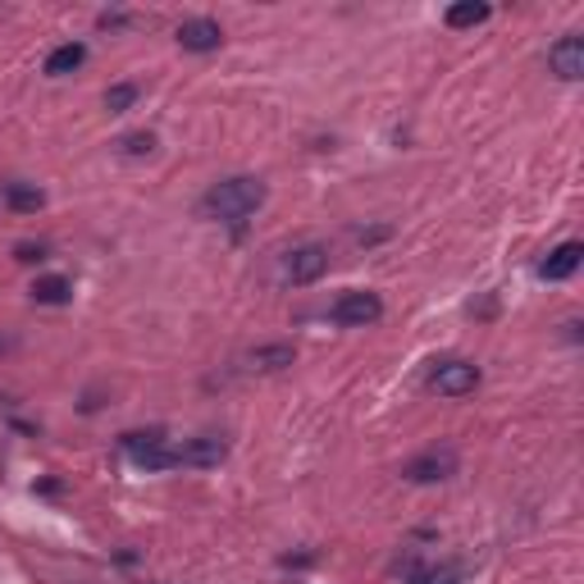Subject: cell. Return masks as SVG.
I'll use <instances>...</instances> for the list:
<instances>
[{
    "instance_id": "6da1fadb",
    "label": "cell",
    "mask_w": 584,
    "mask_h": 584,
    "mask_svg": "<svg viewBox=\"0 0 584 584\" xmlns=\"http://www.w3.org/2000/svg\"><path fill=\"white\" fill-rule=\"evenodd\" d=\"M265 183L261 179H246V174H238V179H224V183H215L211 192L201 197V211L211 215V220H220V224H246L252 220L261 205H265Z\"/></svg>"
},
{
    "instance_id": "7a4b0ae2",
    "label": "cell",
    "mask_w": 584,
    "mask_h": 584,
    "mask_svg": "<svg viewBox=\"0 0 584 584\" xmlns=\"http://www.w3.org/2000/svg\"><path fill=\"white\" fill-rule=\"evenodd\" d=\"M324 270H329V246H324V242H302V246H292V252L279 256L274 279H279L283 288H306V283H315Z\"/></svg>"
},
{
    "instance_id": "3957f363",
    "label": "cell",
    "mask_w": 584,
    "mask_h": 584,
    "mask_svg": "<svg viewBox=\"0 0 584 584\" xmlns=\"http://www.w3.org/2000/svg\"><path fill=\"white\" fill-rule=\"evenodd\" d=\"M380 315H384V298L370 288H348V292H339V302L329 306V320L343 324V329H365Z\"/></svg>"
},
{
    "instance_id": "277c9868",
    "label": "cell",
    "mask_w": 584,
    "mask_h": 584,
    "mask_svg": "<svg viewBox=\"0 0 584 584\" xmlns=\"http://www.w3.org/2000/svg\"><path fill=\"white\" fill-rule=\"evenodd\" d=\"M123 456H129L133 466L142 471H174V439H164V434H123Z\"/></svg>"
},
{
    "instance_id": "5b68a950",
    "label": "cell",
    "mask_w": 584,
    "mask_h": 584,
    "mask_svg": "<svg viewBox=\"0 0 584 584\" xmlns=\"http://www.w3.org/2000/svg\"><path fill=\"white\" fill-rule=\"evenodd\" d=\"M229 456V443L215 439V434H197V439H183L174 443V471L188 466V471H211Z\"/></svg>"
},
{
    "instance_id": "8992f818",
    "label": "cell",
    "mask_w": 584,
    "mask_h": 584,
    "mask_svg": "<svg viewBox=\"0 0 584 584\" xmlns=\"http://www.w3.org/2000/svg\"><path fill=\"white\" fill-rule=\"evenodd\" d=\"M430 389L443 393V397H466L480 389V365L471 361H439L430 370Z\"/></svg>"
},
{
    "instance_id": "52a82bcc",
    "label": "cell",
    "mask_w": 584,
    "mask_h": 584,
    "mask_svg": "<svg viewBox=\"0 0 584 584\" xmlns=\"http://www.w3.org/2000/svg\"><path fill=\"white\" fill-rule=\"evenodd\" d=\"M452 471H456V452H452V447H443V452H439V447H430L425 456H415V462H406V471H402V475H406L411 484H439V480H447Z\"/></svg>"
},
{
    "instance_id": "ba28073f",
    "label": "cell",
    "mask_w": 584,
    "mask_h": 584,
    "mask_svg": "<svg viewBox=\"0 0 584 584\" xmlns=\"http://www.w3.org/2000/svg\"><path fill=\"white\" fill-rule=\"evenodd\" d=\"M179 47L183 51H197V56H205V51H220L224 47V28L215 23V19H183L179 23Z\"/></svg>"
},
{
    "instance_id": "9c48e42d",
    "label": "cell",
    "mask_w": 584,
    "mask_h": 584,
    "mask_svg": "<svg viewBox=\"0 0 584 584\" xmlns=\"http://www.w3.org/2000/svg\"><path fill=\"white\" fill-rule=\"evenodd\" d=\"M548 64H553V73H557L562 82H580V78H584V37H580V32H566L557 47L548 51Z\"/></svg>"
},
{
    "instance_id": "30bf717a",
    "label": "cell",
    "mask_w": 584,
    "mask_h": 584,
    "mask_svg": "<svg viewBox=\"0 0 584 584\" xmlns=\"http://www.w3.org/2000/svg\"><path fill=\"white\" fill-rule=\"evenodd\" d=\"M580 256H584V246L580 242H562V246H553V252L538 261V279H548V283H562V279H571L575 270H580Z\"/></svg>"
},
{
    "instance_id": "8fae6325",
    "label": "cell",
    "mask_w": 584,
    "mask_h": 584,
    "mask_svg": "<svg viewBox=\"0 0 584 584\" xmlns=\"http://www.w3.org/2000/svg\"><path fill=\"white\" fill-rule=\"evenodd\" d=\"M82 60H88V47H82V41H64V47H56L47 56V78H64V73L82 69Z\"/></svg>"
},
{
    "instance_id": "7c38bea8",
    "label": "cell",
    "mask_w": 584,
    "mask_h": 584,
    "mask_svg": "<svg viewBox=\"0 0 584 584\" xmlns=\"http://www.w3.org/2000/svg\"><path fill=\"white\" fill-rule=\"evenodd\" d=\"M292 361H298V348H292V343H270V348L246 352V370H283Z\"/></svg>"
},
{
    "instance_id": "4fadbf2b",
    "label": "cell",
    "mask_w": 584,
    "mask_h": 584,
    "mask_svg": "<svg viewBox=\"0 0 584 584\" xmlns=\"http://www.w3.org/2000/svg\"><path fill=\"white\" fill-rule=\"evenodd\" d=\"M489 14H493V10L484 6V0H456V6L443 10V23H447V28H480Z\"/></svg>"
},
{
    "instance_id": "5bb4252c",
    "label": "cell",
    "mask_w": 584,
    "mask_h": 584,
    "mask_svg": "<svg viewBox=\"0 0 584 584\" xmlns=\"http://www.w3.org/2000/svg\"><path fill=\"white\" fill-rule=\"evenodd\" d=\"M32 298H37L41 306H64V302L73 298V283H69L64 274H47V279L32 283Z\"/></svg>"
},
{
    "instance_id": "9a60e30c",
    "label": "cell",
    "mask_w": 584,
    "mask_h": 584,
    "mask_svg": "<svg viewBox=\"0 0 584 584\" xmlns=\"http://www.w3.org/2000/svg\"><path fill=\"white\" fill-rule=\"evenodd\" d=\"M6 201L14 205V211H37V205H41V201H47V197H41L37 188H23V183H10V188H6Z\"/></svg>"
},
{
    "instance_id": "2e32d148",
    "label": "cell",
    "mask_w": 584,
    "mask_h": 584,
    "mask_svg": "<svg viewBox=\"0 0 584 584\" xmlns=\"http://www.w3.org/2000/svg\"><path fill=\"white\" fill-rule=\"evenodd\" d=\"M133 101H138V88H133V82H119V88L105 92V110H110V114H123Z\"/></svg>"
},
{
    "instance_id": "e0dca14e",
    "label": "cell",
    "mask_w": 584,
    "mask_h": 584,
    "mask_svg": "<svg viewBox=\"0 0 584 584\" xmlns=\"http://www.w3.org/2000/svg\"><path fill=\"white\" fill-rule=\"evenodd\" d=\"M119 147H123V155H151L155 138H151V133H129V138H123Z\"/></svg>"
},
{
    "instance_id": "ac0fdd59",
    "label": "cell",
    "mask_w": 584,
    "mask_h": 584,
    "mask_svg": "<svg viewBox=\"0 0 584 584\" xmlns=\"http://www.w3.org/2000/svg\"><path fill=\"white\" fill-rule=\"evenodd\" d=\"M19 261H47V246H32V242H23V246H19Z\"/></svg>"
},
{
    "instance_id": "d6986e66",
    "label": "cell",
    "mask_w": 584,
    "mask_h": 584,
    "mask_svg": "<svg viewBox=\"0 0 584 584\" xmlns=\"http://www.w3.org/2000/svg\"><path fill=\"white\" fill-rule=\"evenodd\" d=\"M415 584H452V580H434V575H421V580H415Z\"/></svg>"
}]
</instances>
